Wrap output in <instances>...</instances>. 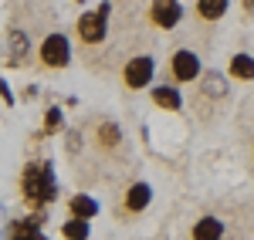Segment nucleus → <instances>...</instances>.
Returning a JSON list of instances; mask_svg holds the SVG:
<instances>
[{"label":"nucleus","instance_id":"f257e3e1","mask_svg":"<svg viewBox=\"0 0 254 240\" xmlns=\"http://www.w3.org/2000/svg\"><path fill=\"white\" fill-rule=\"evenodd\" d=\"M24 190H27L31 200H51V196H55L51 169H48V166H27V173H24Z\"/></svg>","mask_w":254,"mask_h":240},{"label":"nucleus","instance_id":"f03ea898","mask_svg":"<svg viewBox=\"0 0 254 240\" xmlns=\"http://www.w3.org/2000/svg\"><path fill=\"white\" fill-rule=\"evenodd\" d=\"M68 58H71V48H68L64 34H48L41 44V61L51 68H61V64H68Z\"/></svg>","mask_w":254,"mask_h":240},{"label":"nucleus","instance_id":"7ed1b4c3","mask_svg":"<svg viewBox=\"0 0 254 240\" xmlns=\"http://www.w3.org/2000/svg\"><path fill=\"white\" fill-rule=\"evenodd\" d=\"M109 3H102L98 7V14H85V17L78 20V34H81V41H88V44H95V41H102L105 38V17H109Z\"/></svg>","mask_w":254,"mask_h":240},{"label":"nucleus","instance_id":"20e7f679","mask_svg":"<svg viewBox=\"0 0 254 240\" xmlns=\"http://www.w3.org/2000/svg\"><path fill=\"white\" fill-rule=\"evenodd\" d=\"M170 71H173L176 81H193L200 75V58H196L193 51H176L173 58H170Z\"/></svg>","mask_w":254,"mask_h":240},{"label":"nucleus","instance_id":"39448f33","mask_svg":"<svg viewBox=\"0 0 254 240\" xmlns=\"http://www.w3.org/2000/svg\"><path fill=\"white\" fill-rule=\"evenodd\" d=\"M149 78H153V58L149 54H139L126 64V85L129 88H146Z\"/></svg>","mask_w":254,"mask_h":240},{"label":"nucleus","instance_id":"423d86ee","mask_svg":"<svg viewBox=\"0 0 254 240\" xmlns=\"http://www.w3.org/2000/svg\"><path fill=\"white\" fill-rule=\"evenodd\" d=\"M180 3L176 0H156L153 3V24H159V27H176L180 24Z\"/></svg>","mask_w":254,"mask_h":240},{"label":"nucleus","instance_id":"0eeeda50","mask_svg":"<svg viewBox=\"0 0 254 240\" xmlns=\"http://www.w3.org/2000/svg\"><path fill=\"white\" fill-rule=\"evenodd\" d=\"M149 196H153V193H149V186H146V183H136V186L126 193V210H132V213L146 210V206H149Z\"/></svg>","mask_w":254,"mask_h":240},{"label":"nucleus","instance_id":"6e6552de","mask_svg":"<svg viewBox=\"0 0 254 240\" xmlns=\"http://www.w3.org/2000/svg\"><path fill=\"white\" fill-rule=\"evenodd\" d=\"M220 234H224V227H220V220H214V217H203V220L193 227V240H220Z\"/></svg>","mask_w":254,"mask_h":240},{"label":"nucleus","instance_id":"1a4fd4ad","mask_svg":"<svg viewBox=\"0 0 254 240\" xmlns=\"http://www.w3.org/2000/svg\"><path fill=\"white\" fill-rule=\"evenodd\" d=\"M227 10V0H196V14L203 20H220Z\"/></svg>","mask_w":254,"mask_h":240},{"label":"nucleus","instance_id":"9d476101","mask_svg":"<svg viewBox=\"0 0 254 240\" xmlns=\"http://www.w3.org/2000/svg\"><path fill=\"white\" fill-rule=\"evenodd\" d=\"M231 75L234 78H254V58L251 54H234V61H231Z\"/></svg>","mask_w":254,"mask_h":240},{"label":"nucleus","instance_id":"9b49d317","mask_svg":"<svg viewBox=\"0 0 254 240\" xmlns=\"http://www.w3.org/2000/svg\"><path fill=\"white\" fill-rule=\"evenodd\" d=\"M119 139H122V132H119V125H116V122H102V125H98V142H102L105 149L119 145Z\"/></svg>","mask_w":254,"mask_h":240},{"label":"nucleus","instance_id":"f8f14e48","mask_svg":"<svg viewBox=\"0 0 254 240\" xmlns=\"http://www.w3.org/2000/svg\"><path fill=\"white\" fill-rule=\"evenodd\" d=\"M95 200H92V196H75V200H71V213H75V217H81V220H92V217H95Z\"/></svg>","mask_w":254,"mask_h":240},{"label":"nucleus","instance_id":"ddd939ff","mask_svg":"<svg viewBox=\"0 0 254 240\" xmlns=\"http://www.w3.org/2000/svg\"><path fill=\"white\" fill-rule=\"evenodd\" d=\"M153 101H156L159 108H170V112L180 108V95H176L173 88H156V92H153Z\"/></svg>","mask_w":254,"mask_h":240},{"label":"nucleus","instance_id":"4468645a","mask_svg":"<svg viewBox=\"0 0 254 240\" xmlns=\"http://www.w3.org/2000/svg\"><path fill=\"white\" fill-rule=\"evenodd\" d=\"M27 54V38L24 31H10V61H24Z\"/></svg>","mask_w":254,"mask_h":240},{"label":"nucleus","instance_id":"2eb2a0df","mask_svg":"<svg viewBox=\"0 0 254 240\" xmlns=\"http://www.w3.org/2000/svg\"><path fill=\"white\" fill-rule=\"evenodd\" d=\"M64 237H68V240H85V237H88V220H81V217L68 220V223H64Z\"/></svg>","mask_w":254,"mask_h":240},{"label":"nucleus","instance_id":"dca6fc26","mask_svg":"<svg viewBox=\"0 0 254 240\" xmlns=\"http://www.w3.org/2000/svg\"><path fill=\"white\" fill-rule=\"evenodd\" d=\"M207 92H210V95H220V92H224V88H220V78H217V75H210V78H207Z\"/></svg>","mask_w":254,"mask_h":240},{"label":"nucleus","instance_id":"f3484780","mask_svg":"<svg viewBox=\"0 0 254 240\" xmlns=\"http://www.w3.org/2000/svg\"><path fill=\"white\" fill-rule=\"evenodd\" d=\"M58 122H61L58 108H51V112H48V129H58Z\"/></svg>","mask_w":254,"mask_h":240},{"label":"nucleus","instance_id":"a211bd4d","mask_svg":"<svg viewBox=\"0 0 254 240\" xmlns=\"http://www.w3.org/2000/svg\"><path fill=\"white\" fill-rule=\"evenodd\" d=\"M248 7H254V0H248Z\"/></svg>","mask_w":254,"mask_h":240}]
</instances>
